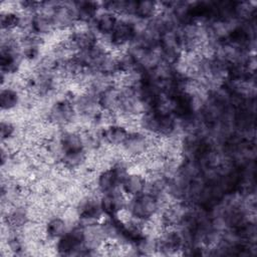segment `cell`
Masks as SVG:
<instances>
[{
  "label": "cell",
  "instance_id": "obj_1",
  "mask_svg": "<svg viewBox=\"0 0 257 257\" xmlns=\"http://www.w3.org/2000/svg\"><path fill=\"white\" fill-rule=\"evenodd\" d=\"M126 207L132 215L141 221H147L161 211L160 201L155 195L144 192L141 195L130 198Z\"/></svg>",
  "mask_w": 257,
  "mask_h": 257
},
{
  "label": "cell",
  "instance_id": "obj_2",
  "mask_svg": "<svg viewBox=\"0 0 257 257\" xmlns=\"http://www.w3.org/2000/svg\"><path fill=\"white\" fill-rule=\"evenodd\" d=\"M146 176L136 171H128L121 181V190L128 197L133 198L146 191Z\"/></svg>",
  "mask_w": 257,
  "mask_h": 257
},
{
  "label": "cell",
  "instance_id": "obj_3",
  "mask_svg": "<svg viewBox=\"0 0 257 257\" xmlns=\"http://www.w3.org/2000/svg\"><path fill=\"white\" fill-rule=\"evenodd\" d=\"M117 21L118 17L116 15L102 9V11H99L96 15L95 19L91 23V26L96 35L101 37H109L114 30Z\"/></svg>",
  "mask_w": 257,
  "mask_h": 257
},
{
  "label": "cell",
  "instance_id": "obj_4",
  "mask_svg": "<svg viewBox=\"0 0 257 257\" xmlns=\"http://www.w3.org/2000/svg\"><path fill=\"white\" fill-rule=\"evenodd\" d=\"M130 132L119 123H112L101 130V139L103 144L120 148L126 141Z\"/></svg>",
  "mask_w": 257,
  "mask_h": 257
},
{
  "label": "cell",
  "instance_id": "obj_5",
  "mask_svg": "<svg viewBox=\"0 0 257 257\" xmlns=\"http://www.w3.org/2000/svg\"><path fill=\"white\" fill-rule=\"evenodd\" d=\"M72 226L61 216H53L45 223V232L47 239L56 241L64 234L68 232V230Z\"/></svg>",
  "mask_w": 257,
  "mask_h": 257
},
{
  "label": "cell",
  "instance_id": "obj_6",
  "mask_svg": "<svg viewBox=\"0 0 257 257\" xmlns=\"http://www.w3.org/2000/svg\"><path fill=\"white\" fill-rule=\"evenodd\" d=\"M21 91L12 86H2L0 92V104L2 111H11L21 104Z\"/></svg>",
  "mask_w": 257,
  "mask_h": 257
},
{
  "label": "cell",
  "instance_id": "obj_7",
  "mask_svg": "<svg viewBox=\"0 0 257 257\" xmlns=\"http://www.w3.org/2000/svg\"><path fill=\"white\" fill-rule=\"evenodd\" d=\"M161 11L160 3L155 1H137L135 5V17L140 20H151Z\"/></svg>",
  "mask_w": 257,
  "mask_h": 257
},
{
  "label": "cell",
  "instance_id": "obj_8",
  "mask_svg": "<svg viewBox=\"0 0 257 257\" xmlns=\"http://www.w3.org/2000/svg\"><path fill=\"white\" fill-rule=\"evenodd\" d=\"M1 31H14L20 27L21 16L19 12L2 10L0 16Z\"/></svg>",
  "mask_w": 257,
  "mask_h": 257
}]
</instances>
